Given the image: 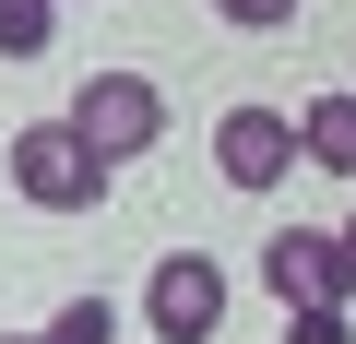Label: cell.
Returning a JSON list of instances; mask_svg holds the SVG:
<instances>
[{"mask_svg":"<svg viewBox=\"0 0 356 344\" xmlns=\"http://www.w3.org/2000/svg\"><path fill=\"white\" fill-rule=\"evenodd\" d=\"M60 131H72L95 166H131L143 142H166V83H154V72H83V95L60 107Z\"/></svg>","mask_w":356,"mask_h":344,"instance_id":"obj_1","label":"cell"},{"mask_svg":"<svg viewBox=\"0 0 356 344\" xmlns=\"http://www.w3.org/2000/svg\"><path fill=\"white\" fill-rule=\"evenodd\" d=\"M0 166H13V190L36 202V214H95L107 202V166L60 131V119H36V131H13V154H0Z\"/></svg>","mask_w":356,"mask_h":344,"instance_id":"obj_2","label":"cell"},{"mask_svg":"<svg viewBox=\"0 0 356 344\" xmlns=\"http://www.w3.org/2000/svg\"><path fill=\"white\" fill-rule=\"evenodd\" d=\"M143 320H154V344H214V320H226V261L166 249V261L143 273Z\"/></svg>","mask_w":356,"mask_h":344,"instance_id":"obj_3","label":"cell"},{"mask_svg":"<svg viewBox=\"0 0 356 344\" xmlns=\"http://www.w3.org/2000/svg\"><path fill=\"white\" fill-rule=\"evenodd\" d=\"M261 285H273L285 309H356V261H344V238H332V226H273Z\"/></svg>","mask_w":356,"mask_h":344,"instance_id":"obj_4","label":"cell"},{"mask_svg":"<svg viewBox=\"0 0 356 344\" xmlns=\"http://www.w3.org/2000/svg\"><path fill=\"white\" fill-rule=\"evenodd\" d=\"M297 166L309 154H297V119L285 107H226L214 119V179L226 190H273V179H297Z\"/></svg>","mask_w":356,"mask_h":344,"instance_id":"obj_5","label":"cell"},{"mask_svg":"<svg viewBox=\"0 0 356 344\" xmlns=\"http://www.w3.org/2000/svg\"><path fill=\"white\" fill-rule=\"evenodd\" d=\"M297 154H309V166H332V179H356V83L297 107Z\"/></svg>","mask_w":356,"mask_h":344,"instance_id":"obj_6","label":"cell"},{"mask_svg":"<svg viewBox=\"0 0 356 344\" xmlns=\"http://www.w3.org/2000/svg\"><path fill=\"white\" fill-rule=\"evenodd\" d=\"M36 344H119V309H107V297H72V309L36 320Z\"/></svg>","mask_w":356,"mask_h":344,"instance_id":"obj_7","label":"cell"},{"mask_svg":"<svg viewBox=\"0 0 356 344\" xmlns=\"http://www.w3.org/2000/svg\"><path fill=\"white\" fill-rule=\"evenodd\" d=\"M48 24H60V0H0V60H36Z\"/></svg>","mask_w":356,"mask_h":344,"instance_id":"obj_8","label":"cell"},{"mask_svg":"<svg viewBox=\"0 0 356 344\" xmlns=\"http://www.w3.org/2000/svg\"><path fill=\"white\" fill-rule=\"evenodd\" d=\"M285 344H356V309H285Z\"/></svg>","mask_w":356,"mask_h":344,"instance_id":"obj_9","label":"cell"},{"mask_svg":"<svg viewBox=\"0 0 356 344\" xmlns=\"http://www.w3.org/2000/svg\"><path fill=\"white\" fill-rule=\"evenodd\" d=\"M226 24H250V36H273V24H297V0H214Z\"/></svg>","mask_w":356,"mask_h":344,"instance_id":"obj_10","label":"cell"},{"mask_svg":"<svg viewBox=\"0 0 356 344\" xmlns=\"http://www.w3.org/2000/svg\"><path fill=\"white\" fill-rule=\"evenodd\" d=\"M332 238H344V261H356V214H344V226H332Z\"/></svg>","mask_w":356,"mask_h":344,"instance_id":"obj_11","label":"cell"},{"mask_svg":"<svg viewBox=\"0 0 356 344\" xmlns=\"http://www.w3.org/2000/svg\"><path fill=\"white\" fill-rule=\"evenodd\" d=\"M0 344H36V332H0Z\"/></svg>","mask_w":356,"mask_h":344,"instance_id":"obj_12","label":"cell"}]
</instances>
